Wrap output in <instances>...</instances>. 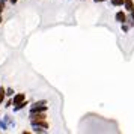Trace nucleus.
Segmentation results:
<instances>
[{"label":"nucleus","mask_w":134,"mask_h":134,"mask_svg":"<svg viewBox=\"0 0 134 134\" xmlns=\"http://www.w3.org/2000/svg\"><path fill=\"white\" fill-rule=\"evenodd\" d=\"M47 110H48L47 99H39V101H35V103L30 105L29 113H42V111H47Z\"/></svg>","instance_id":"f257e3e1"},{"label":"nucleus","mask_w":134,"mask_h":134,"mask_svg":"<svg viewBox=\"0 0 134 134\" xmlns=\"http://www.w3.org/2000/svg\"><path fill=\"white\" fill-rule=\"evenodd\" d=\"M30 125L32 127H42V128H47V130L50 127L47 119H30Z\"/></svg>","instance_id":"f03ea898"},{"label":"nucleus","mask_w":134,"mask_h":134,"mask_svg":"<svg viewBox=\"0 0 134 134\" xmlns=\"http://www.w3.org/2000/svg\"><path fill=\"white\" fill-rule=\"evenodd\" d=\"M115 20L119 23V24L127 23V14H125V11H118V12L115 14Z\"/></svg>","instance_id":"7ed1b4c3"},{"label":"nucleus","mask_w":134,"mask_h":134,"mask_svg":"<svg viewBox=\"0 0 134 134\" xmlns=\"http://www.w3.org/2000/svg\"><path fill=\"white\" fill-rule=\"evenodd\" d=\"M24 99H26V93H15L12 97V103H14V105H15V104L23 103Z\"/></svg>","instance_id":"20e7f679"},{"label":"nucleus","mask_w":134,"mask_h":134,"mask_svg":"<svg viewBox=\"0 0 134 134\" xmlns=\"http://www.w3.org/2000/svg\"><path fill=\"white\" fill-rule=\"evenodd\" d=\"M124 9H125V12H131V11L134 9V0H125Z\"/></svg>","instance_id":"39448f33"},{"label":"nucleus","mask_w":134,"mask_h":134,"mask_svg":"<svg viewBox=\"0 0 134 134\" xmlns=\"http://www.w3.org/2000/svg\"><path fill=\"white\" fill-rule=\"evenodd\" d=\"M29 119H47L45 111L42 113H29Z\"/></svg>","instance_id":"423d86ee"},{"label":"nucleus","mask_w":134,"mask_h":134,"mask_svg":"<svg viewBox=\"0 0 134 134\" xmlns=\"http://www.w3.org/2000/svg\"><path fill=\"white\" fill-rule=\"evenodd\" d=\"M27 99H24V101H23V103H20V104H15V105H14V111H15V113H17V111H20V110H23V109H26V107H27Z\"/></svg>","instance_id":"0eeeda50"},{"label":"nucleus","mask_w":134,"mask_h":134,"mask_svg":"<svg viewBox=\"0 0 134 134\" xmlns=\"http://www.w3.org/2000/svg\"><path fill=\"white\" fill-rule=\"evenodd\" d=\"M6 89H5V87H2V86H0V105H2V104H5V99H6Z\"/></svg>","instance_id":"6e6552de"},{"label":"nucleus","mask_w":134,"mask_h":134,"mask_svg":"<svg viewBox=\"0 0 134 134\" xmlns=\"http://www.w3.org/2000/svg\"><path fill=\"white\" fill-rule=\"evenodd\" d=\"M2 119H3V121L6 122V124L9 125V127H15V122H14L12 116H9V115H5L3 118H2Z\"/></svg>","instance_id":"1a4fd4ad"},{"label":"nucleus","mask_w":134,"mask_h":134,"mask_svg":"<svg viewBox=\"0 0 134 134\" xmlns=\"http://www.w3.org/2000/svg\"><path fill=\"white\" fill-rule=\"evenodd\" d=\"M125 3V0H110V5L115 8H122Z\"/></svg>","instance_id":"9d476101"},{"label":"nucleus","mask_w":134,"mask_h":134,"mask_svg":"<svg viewBox=\"0 0 134 134\" xmlns=\"http://www.w3.org/2000/svg\"><path fill=\"white\" fill-rule=\"evenodd\" d=\"M0 130H2V131H8V130H9V125H8L3 119L0 121Z\"/></svg>","instance_id":"9b49d317"},{"label":"nucleus","mask_w":134,"mask_h":134,"mask_svg":"<svg viewBox=\"0 0 134 134\" xmlns=\"http://www.w3.org/2000/svg\"><path fill=\"white\" fill-rule=\"evenodd\" d=\"M33 128V133H47V128L42 127H32Z\"/></svg>","instance_id":"f8f14e48"},{"label":"nucleus","mask_w":134,"mask_h":134,"mask_svg":"<svg viewBox=\"0 0 134 134\" xmlns=\"http://www.w3.org/2000/svg\"><path fill=\"white\" fill-rule=\"evenodd\" d=\"M14 95H15L14 89H12V87H8V89H6V97H8V98H12Z\"/></svg>","instance_id":"ddd939ff"},{"label":"nucleus","mask_w":134,"mask_h":134,"mask_svg":"<svg viewBox=\"0 0 134 134\" xmlns=\"http://www.w3.org/2000/svg\"><path fill=\"white\" fill-rule=\"evenodd\" d=\"M121 29H122V32H125V33H127V32L130 30V24H128V23H122Z\"/></svg>","instance_id":"4468645a"},{"label":"nucleus","mask_w":134,"mask_h":134,"mask_svg":"<svg viewBox=\"0 0 134 134\" xmlns=\"http://www.w3.org/2000/svg\"><path fill=\"white\" fill-rule=\"evenodd\" d=\"M14 103H12V98H9L8 101H5V109H9V107H12Z\"/></svg>","instance_id":"2eb2a0df"},{"label":"nucleus","mask_w":134,"mask_h":134,"mask_svg":"<svg viewBox=\"0 0 134 134\" xmlns=\"http://www.w3.org/2000/svg\"><path fill=\"white\" fill-rule=\"evenodd\" d=\"M9 3H11V5H17V3H18V0H9Z\"/></svg>","instance_id":"dca6fc26"},{"label":"nucleus","mask_w":134,"mask_h":134,"mask_svg":"<svg viewBox=\"0 0 134 134\" xmlns=\"http://www.w3.org/2000/svg\"><path fill=\"white\" fill-rule=\"evenodd\" d=\"M95 3H104V2H107V0H93Z\"/></svg>","instance_id":"f3484780"},{"label":"nucleus","mask_w":134,"mask_h":134,"mask_svg":"<svg viewBox=\"0 0 134 134\" xmlns=\"http://www.w3.org/2000/svg\"><path fill=\"white\" fill-rule=\"evenodd\" d=\"M130 17H131V18L134 20V9H133V11H131V12H130Z\"/></svg>","instance_id":"a211bd4d"},{"label":"nucleus","mask_w":134,"mask_h":134,"mask_svg":"<svg viewBox=\"0 0 134 134\" xmlns=\"http://www.w3.org/2000/svg\"><path fill=\"white\" fill-rule=\"evenodd\" d=\"M3 2H9V0H3Z\"/></svg>","instance_id":"6ab92c4d"},{"label":"nucleus","mask_w":134,"mask_h":134,"mask_svg":"<svg viewBox=\"0 0 134 134\" xmlns=\"http://www.w3.org/2000/svg\"><path fill=\"white\" fill-rule=\"evenodd\" d=\"M0 121H2V118H0Z\"/></svg>","instance_id":"aec40b11"}]
</instances>
